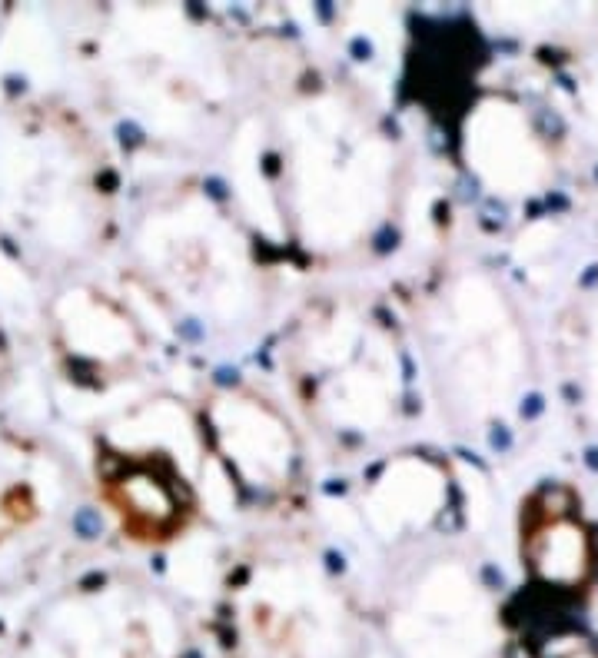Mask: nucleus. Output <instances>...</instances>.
Instances as JSON below:
<instances>
[{"label":"nucleus","instance_id":"1","mask_svg":"<svg viewBox=\"0 0 598 658\" xmlns=\"http://www.w3.org/2000/svg\"><path fill=\"white\" fill-rule=\"evenodd\" d=\"M519 549L528 575L558 588H585L598 572V538L582 502L565 486H542L522 499Z\"/></svg>","mask_w":598,"mask_h":658},{"label":"nucleus","instance_id":"2","mask_svg":"<svg viewBox=\"0 0 598 658\" xmlns=\"http://www.w3.org/2000/svg\"><path fill=\"white\" fill-rule=\"evenodd\" d=\"M100 486L123 532L147 545L177 538L196 512V499L190 495L177 465L156 459L153 452H127L113 459V465L100 472Z\"/></svg>","mask_w":598,"mask_h":658},{"label":"nucleus","instance_id":"3","mask_svg":"<svg viewBox=\"0 0 598 658\" xmlns=\"http://www.w3.org/2000/svg\"><path fill=\"white\" fill-rule=\"evenodd\" d=\"M592 406L598 409V316H595V336H592Z\"/></svg>","mask_w":598,"mask_h":658}]
</instances>
